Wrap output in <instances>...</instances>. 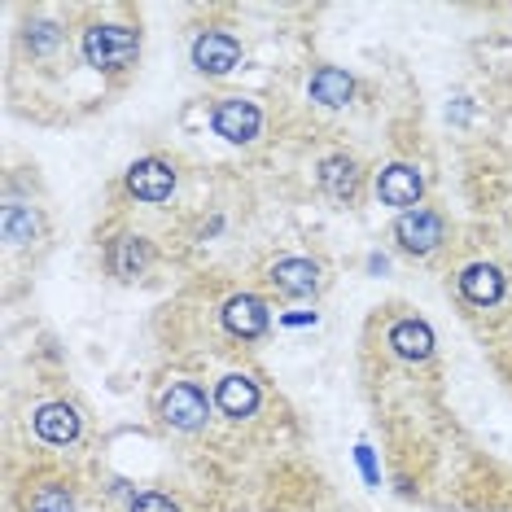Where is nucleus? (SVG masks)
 Returning a JSON list of instances; mask_svg holds the SVG:
<instances>
[{
    "label": "nucleus",
    "instance_id": "1a4fd4ad",
    "mask_svg": "<svg viewBox=\"0 0 512 512\" xmlns=\"http://www.w3.org/2000/svg\"><path fill=\"white\" fill-rule=\"evenodd\" d=\"M259 407H263L259 377H250V372H224V377L215 381V412L224 416V421L241 425V421H250Z\"/></svg>",
    "mask_w": 512,
    "mask_h": 512
},
{
    "label": "nucleus",
    "instance_id": "2eb2a0df",
    "mask_svg": "<svg viewBox=\"0 0 512 512\" xmlns=\"http://www.w3.org/2000/svg\"><path fill=\"white\" fill-rule=\"evenodd\" d=\"M316 184L320 193H329L333 202H346L351 206L359 197V184H364V171H359L355 154H346V149H337V154H324L316 162Z\"/></svg>",
    "mask_w": 512,
    "mask_h": 512
},
{
    "label": "nucleus",
    "instance_id": "39448f33",
    "mask_svg": "<svg viewBox=\"0 0 512 512\" xmlns=\"http://www.w3.org/2000/svg\"><path fill=\"white\" fill-rule=\"evenodd\" d=\"M176 184H180V176H176V162H167V158H158V154L136 158L132 167H127V176H123L127 197H136V202H145V206H162V202H171Z\"/></svg>",
    "mask_w": 512,
    "mask_h": 512
},
{
    "label": "nucleus",
    "instance_id": "6ab92c4d",
    "mask_svg": "<svg viewBox=\"0 0 512 512\" xmlns=\"http://www.w3.org/2000/svg\"><path fill=\"white\" fill-rule=\"evenodd\" d=\"M57 44H62V22L31 18L27 27H22V49L31 57H49V53H57Z\"/></svg>",
    "mask_w": 512,
    "mask_h": 512
},
{
    "label": "nucleus",
    "instance_id": "f8f14e48",
    "mask_svg": "<svg viewBox=\"0 0 512 512\" xmlns=\"http://www.w3.org/2000/svg\"><path fill=\"white\" fill-rule=\"evenodd\" d=\"M434 346H438V337H434V329H429L421 316H399V320H390V329H386V351L399 359V364H429V359H434Z\"/></svg>",
    "mask_w": 512,
    "mask_h": 512
},
{
    "label": "nucleus",
    "instance_id": "7ed1b4c3",
    "mask_svg": "<svg viewBox=\"0 0 512 512\" xmlns=\"http://www.w3.org/2000/svg\"><path fill=\"white\" fill-rule=\"evenodd\" d=\"M241 40L232 36V31L224 27H206V31H197L193 44H189V62H193V71L197 75H206V79H224L232 75L241 66Z\"/></svg>",
    "mask_w": 512,
    "mask_h": 512
},
{
    "label": "nucleus",
    "instance_id": "4be33fe9",
    "mask_svg": "<svg viewBox=\"0 0 512 512\" xmlns=\"http://www.w3.org/2000/svg\"><path fill=\"white\" fill-rule=\"evenodd\" d=\"M386 272H390L386 254H368V276H386Z\"/></svg>",
    "mask_w": 512,
    "mask_h": 512
},
{
    "label": "nucleus",
    "instance_id": "a211bd4d",
    "mask_svg": "<svg viewBox=\"0 0 512 512\" xmlns=\"http://www.w3.org/2000/svg\"><path fill=\"white\" fill-rule=\"evenodd\" d=\"M0 232H5L9 246H31V241H40V232H44L40 206L9 197V202L0 206Z\"/></svg>",
    "mask_w": 512,
    "mask_h": 512
},
{
    "label": "nucleus",
    "instance_id": "0eeeda50",
    "mask_svg": "<svg viewBox=\"0 0 512 512\" xmlns=\"http://www.w3.org/2000/svg\"><path fill=\"white\" fill-rule=\"evenodd\" d=\"M211 127L228 145H254L263 132V110L250 97H219L211 106Z\"/></svg>",
    "mask_w": 512,
    "mask_h": 512
},
{
    "label": "nucleus",
    "instance_id": "4468645a",
    "mask_svg": "<svg viewBox=\"0 0 512 512\" xmlns=\"http://www.w3.org/2000/svg\"><path fill=\"white\" fill-rule=\"evenodd\" d=\"M31 429H36V438L49 442V447H71V442H79V434H84V416H79L75 403L49 399L31 412Z\"/></svg>",
    "mask_w": 512,
    "mask_h": 512
},
{
    "label": "nucleus",
    "instance_id": "dca6fc26",
    "mask_svg": "<svg viewBox=\"0 0 512 512\" xmlns=\"http://www.w3.org/2000/svg\"><path fill=\"white\" fill-rule=\"evenodd\" d=\"M307 97L316 101V106L324 110H342V106H351L355 101V79L342 71V66H316V71L307 75Z\"/></svg>",
    "mask_w": 512,
    "mask_h": 512
},
{
    "label": "nucleus",
    "instance_id": "5701e85b",
    "mask_svg": "<svg viewBox=\"0 0 512 512\" xmlns=\"http://www.w3.org/2000/svg\"><path fill=\"white\" fill-rule=\"evenodd\" d=\"M281 324H289V329H302V324H316V311H311V316H307V311H294V316H285Z\"/></svg>",
    "mask_w": 512,
    "mask_h": 512
},
{
    "label": "nucleus",
    "instance_id": "f3484780",
    "mask_svg": "<svg viewBox=\"0 0 512 512\" xmlns=\"http://www.w3.org/2000/svg\"><path fill=\"white\" fill-rule=\"evenodd\" d=\"M18 508L22 512H79V495L62 477H40V482H27Z\"/></svg>",
    "mask_w": 512,
    "mask_h": 512
},
{
    "label": "nucleus",
    "instance_id": "9b49d317",
    "mask_svg": "<svg viewBox=\"0 0 512 512\" xmlns=\"http://www.w3.org/2000/svg\"><path fill=\"white\" fill-rule=\"evenodd\" d=\"M219 324H224V333L237 337V342H259V337L272 329V311H267V302L259 294H232V298H224V307H219Z\"/></svg>",
    "mask_w": 512,
    "mask_h": 512
},
{
    "label": "nucleus",
    "instance_id": "aec40b11",
    "mask_svg": "<svg viewBox=\"0 0 512 512\" xmlns=\"http://www.w3.org/2000/svg\"><path fill=\"white\" fill-rule=\"evenodd\" d=\"M127 512H184V504L171 491H141L127 499Z\"/></svg>",
    "mask_w": 512,
    "mask_h": 512
},
{
    "label": "nucleus",
    "instance_id": "f03ea898",
    "mask_svg": "<svg viewBox=\"0 0 512 512\" xmlns=\"http://www.w3.org/2000/svg\"><path fill=\"white\" fill-rule=\"evenodd\" d=\"M158 421L176 434H197V429L211 425V412H215V394H206L197 381H167L154 403Z\"/></svg>",
    "mask_w": 512,
    "mask_h": 512
},
{
    "label": "nucleus",
    "instance_id": "6e6552de",
    "mask_svg": "<svg viewBox=\"0 0 512 512\" xmlns=\"http://www.w3.org/2000/svg\"><path fill=\"white\" fill-rule=\"evenodd\" d=\"M456 289H460V298L469 302V307L491 311L508 294V276H504V267H499V263L477 259V263H464L456 272Z\"/></svg>",
    "mask_w": 512,
    "mask_h": 512
},
{
    "label": "nucleus",
    "instance_id": "412c9836",
    "mask_svg": "<svg viewBox=\"0 0 512 512\" xmlns=\"http://www.w3.org/2000/svg\"><path fill=\"white\" fill-rule=\"evenodd\" d=\"M355 464H359V473H364L368 486H381V473H377V460H372L368 442H359V447H355Z\"/></svg>",
    "mask_w": 512,
    "mask_h": 512
},
{
    "label": "nucleus",
    "instance_id": "ddd939ff",
    "mask_svg": "<svg viewBox=\"0 0 512 512\" xmlns=\"http://www.w3.org/2000/svg\"><path fill=\"white\" fill-rule=\"evenodd\" d=\"M149 263H154V246H149V237H141V232H114L106 241V267L114 281H123V285L141 281L149 272Z\"/></svg>",
    "mask_w": 512,
    "mask_h": 512
},
{
    "label": "nucleus",
    "instance_id": "423d86ee",
    "mask_svg": "<svg viewBox=\"0 0 512 512\" xmlns=\"http://www.w3.org/2000/svg\"><path fill=\"white\" fill-rule=\"evenodd\" d=\"M372 189H377V202L390 211H416L425 202V171L416 162H386L372 180Z\"/></svg>",
    "mask_w": 512,
    "mask_h": 512
},
{
    "label": "nucleus",
    "instance_id": "f257e3e1",
    "mask_svg": "<svg viewBox=\"0 0 512 512\" xmlns=\"http://www.w3.org/2000/svg\"><path fill=\"white\" fill-rule=\"evenodd\" d=\"M79 53L97 75H123L141 57V31L132 22H92L79 36Z\"/></svg>",
    "mask_w": 512,
    "mask_h": 512
},
{
    "label": "nucleus",
    "instance_id": "b1692460",
    "mask_svg": "<svg viewBox=\"0 0 512 512\" xmlns=\"http://www.w3.org/2000/svg\"><path fill=\"white\" fill-rule=\"evenodd\" d=\"M447 114H451V119H456V123H469V114H473L469 97H460V101H456V110H447Z\"/></svg>",
    "mask_w": 512,
    "mask_h": 512
},
{
    "label": "nucleus",
    "instance_id": "9d476101",
    "mask_svg": "<svg viewBox=\"0 0 512 512\" xmlns=\"http://www.w3.org/2000/svg\"><path fill=\"white\" fill-rule=\"evenodd\" d=\"M267 285L276 289L281 298H316L324 276H320V263L307 259V254H285V259H276L272 267H267Z\"/></svg>",
    "mask_w": 512,
    "mask_h": 512
},
{
    "label": "nucleus",
    "instance_id": "20e7f679",
    "mask_svg": "<svg viewBox=\"0 0 512 512\" xmlns=\"http://www.w3.org/2000/svg\"><path fill=\"white\" fill-rule=\"evenodd\" d=\"M394 241H399V250L412 254V259H429V254H438L442 241H447V219H442L434 206L403 211L394 219Z\"/></svg>",
    "mask_w": 512,
    "mask_h": 512
}]
</instances>
